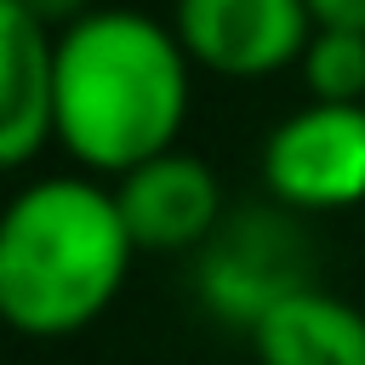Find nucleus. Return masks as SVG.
<instances>
[{
	"mask_svg": "<svg viewBox=\"0 0 365 365\" xmlns=\"http://www.w3.org/2000/svg\"><path fill=\"white\" fill-rule=\"evenodd\" d=\"M194 63L171 23L97 6L57 34V148L86 177H125L177 148Z\"/></svg>",
	"mask_w": 365,
	"mask_h": 365,
	"instance_id": "obj_1",
	"label": "nucleus"
},
{
	"mask_svg": "<svg viewBox=\"0 0 365 365\" xmlns=\"http://www.w3.org/2000/svg\"><path fill=\"white\" fill-rule=\"evenodd\" d=\"M131 257L114 188L86 171L34 177L0 217V319L34 342L74 336L108 314Z\"/></svg>",
	"mask_w": 365,
	"mask_h": 365,
	"instance_id": "obj_2",
	"label": "nucleus"
},
{
	"mask_svg": "<svg viewBox=\"0 0 365 365\" xmlns=\"http://www.w3.org/2000/svg\"><path fill=\"white\" fill-rule=\"evenodd\" d=\"M262 182L285 211H348L365 200V103H302L262 143Z\"/></svg>",
	"mask_w": 365,
	"mask_h": 365,
	"instance_id": "obj_3",
	"label": "nucleus"
},
{
	"mask_svg": "<svg viewBox=\"0 0 365 365\" xmlns=\"http://www.w3.org/2000/svg\"><path fill=\"white\" fill-rule=\"evenodd\" d=\"M171 29L194 68L222 80H268L302 63L319 23L308 0H171Z\"/></svg>",
	"mask_w": 365,
	"mask_h": 365,
	"instance_id": "obj_4",
	"label": "nucleus"
},
{
	"mask_svg": "<svg viewBox=\"0 0 365 365\" xmlns=\"http://www.w3.org/2000/svg\"><path fill=\"white\" fill-rule=\"evenodd\" d=\"M114 200L137 251H205L228 222L217 171L188 148H165L114 177Z\"/></svg>",
	"mask_w": 365,
	"mask_h": 365,
	"instance_id": "obj_5",
	"label": "nucleus"
},
{
	"mask_svg": "<svg viewBox=\"0 0 365 365\" xmlns=\"http://www.w3.org/2000/svg\"><path fill=\"white\" fill-rule=\"evenodd\" d=\"M302 240L291 234L285 217H262V211H245V217H228L217 228V240L205 245V262H200V297L211 314L222 319H240L251 331V319L279 302L285 291L297 285H314L285 251H297Z\"/></svg>",
	"mask_w": 365,
	"mask_h": 365,
	"instance_id": "obj_6",
	"label": "nucleus"
},
{
	"mask_svg": "<svg viewBox=\"0 0 365 365\" xmlns=\"http://www.w3.org/2000/svg\"><path fill=\"white\" fill-rule=\"evenodd\" d=\"M57 143V29L0 0V165L23 171Z\"/></svg>",
	"mask_w": 365,
	"mask_h": 365,
	"instance_id": "obj_7",
	"label": "nucleus"
},
{
	"mask_svg": "<svg viewBox=\"0 0 365 365\" xmlns=\"http://www.w3.org/2000/svg\"><path fill=\"white\" fill-rule=\"evenodd\" d=\"M257 365H365V314L348 297L297 285L251 319Z\"/></svg>",
	"mask_w": 365,
	"mask_h": 365,
	"instance_id": "obj_8",
	"label": "nucleus"
},
{
	"mask_svg": "<svg viewBox=\"0 0 365 365\" xmlns=\"http://www.w3.org/2000/svg\"><path fill=\"white\" fill-rule=\"evenodd\" d=\"M308 103H365V34L319 23L297 63Z\"/></svg>",
	"mask_w": 365,
	"mask_h": 365,
	"instance_id": "obj_9",
	"label": "nucleus"
},
{
	"mask_svg": "<svg viewBox=\"0 0 365 365\" xmlns=\"http://www.w3.org/2000/svg\"><path fill=\"white\" fill-rule=\"evenodd\" d=\"M11 6H23L34 23H46V29H68V23H80V17H91L97 11V0H11Z\"/></svg>",
	"mask_w": 365,
	"mask_h": 365,
	"instance_id": "obj_10",
	"label": "nucleus"
},
{
	"mask_svg": "<svg viewBox=\"0 0 365 365\" xmlns=\"http://www.w3.org/2000/svg\"><path fill=\"white\" fill-rule=\"evenodd\" d=\"M314 23H331V29H359L365 34V0H308Z\"/></svg>",
	"mask_w": 365,
	"mask_h": 365,
	"instance_id": "obj_11",
	"label": "nucleus"
}]
</instances>
